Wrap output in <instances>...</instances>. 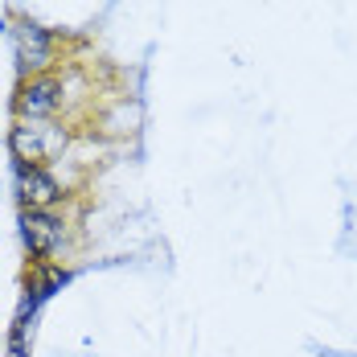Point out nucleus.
<instances>
[{
	"instance_id": "obj_1",
	"label": "nucleus",
	"mask_w": 357,
	"mask_h": 357,
	"mask_svg": "<svg viewBox=\"0 0 357 357\" xmlns=\"http://www.w3.org/2000/svg\"><path fill=\"white\" fill-rule=\"evenodd\" d=\"M8 144H13L17 160L33 165V160H50V152H54V148H62L66 136H62V132H54V128H45V123H33V119H29V123H17V128H13Z\"/></svg>"
},
{
	"instance_id": "obj_2",
	"label": "nucleus",
	"mask_w": 357,
	"mask_h": 357,
	"mask_svg": "<svg viewBox=\"0 0 357 357\" xmlns=\"http://www.w3.org/2000/svg\"><path fill=\"white\" fill-rule=\"evenodd\" d=\"M21 238H25L29 255L45 259V255H54V247L62 243V222L54 214H45V210H25L21 214Z\"/></svg>"
},
{
	"instance_id": "obj_3",
	"label": "nucleus",
	"mask_w": 357,
	"mask_h": 357,
	"mask_svg": "<svg viewBox=\"0 0 357 357\" xmlns=\"http://www.w3.org/2000/svg\"><path fill=\"white\" fill-rule=\"evenodd\" d=\"M50 58H54L50 33H45L41 25H33V21H21V25H17V66H21V74L45 70Z\"/></svg>"
},
{
	"instance_id": "obj_4",
	"label": "nucleus",
	"mask_w": 357,
	"mask_h": 357,
	"mask_svg": "<svg viewBox=\"0 0 357 357\" xmlns=\"http://www.w3.org/2000/svg\"><path fill=\"white\" fill-rule=\"evenodd\" d=\"M17 185H21V202L29 210H45V206H54L62 197L58 181L50 177L45 169H37V165H25V160H17Z\"/></svg>"
},
{
	"instance_id": "obj_5",
	"label": "nucleus",
	"mask_w": 357,
	"mask_h": 357,
	"mask_svg": "<svg viewBox=\"0 0 357 357\" xmlns=\"http://www.w3.org/2000/svg\"><path fill=\"white\" fill-rule=\"evenodd\" d=\"M58 95H62V82H54V78H29L17 91V111L25 119H41V115H50V111L58 107Z\"/></svg>"
},
{
	"instance_id": "obj_6",
	"label": "nucleus",
	"mask_w": 357,
	"mask_h": 357,
	"mask_svg": "<svg viewBox=\"0 0 357 357\" xmlns=\"http://www.w3.org/2000/svg\"><path fill=\"white\" fill-rule=\"evenodd\" d=\"M62 284H70V271H62V267H45L41 275H37L33 284H29V291H25V304H21V317H33L37 304H45L54 291Z\"/></svg>"
},
{
	"instance_id": "obj_7",
	"label": "nucleus",
	"mask_w": 357,
	"mask_h": 357,
	"mask_svg": "<svg viewBox=\"0 0 357 357\" xmlns=\"http://www.w3.org/2000/svg\"><path fill=\"white\" fill-rule=\"evenodd\" d=\"M29 321H33V317H21V312H17V321H13V333H8V357H29V349H25V333H29Z\"/></svg>"
},
{
	"instance_id": "obj_8",
	"label": "nucleus",
	"mask_w": 357,
	"mask_h": 357,
	"mask_svg": "<svg viewBox=\"0 0 357 357\" xmlns=\"http://www.w3.org/2000/svg\"><path fill=\"white\" fill-rule=\"evenodd\" d=\"M0 29H4V25H0Z\"/></svg>"
}]
</instances>
